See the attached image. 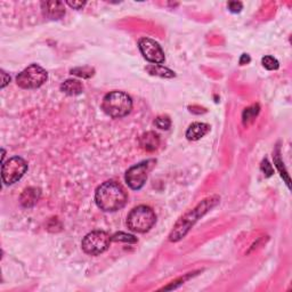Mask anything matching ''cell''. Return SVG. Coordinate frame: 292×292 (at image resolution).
Masks as SVG:
<instances>
[{
	"label": "cell",
	"instance_id": "cell-1",
	"mask_svg": "<svg viewBox=\"0 0 292 292\" xmlns=\"http://www.w3.org/2000/svg\"><path fill=\"white\" fill-rule=\"evenodd\" d=\"M128 195L121 184L107 181L97 187L95 202L99 209L106 213H114L126 206Z\"/></svg>",
	"mask_w": 292,
	"mask_h": 292
},
{
	"label": "cell",
	"instance_id": "cell-2",
	"mask_svg": "<svg viewBox=\"0 0 292 292\" xmlns=\"http://www.w3.org/2000/svg\"><path fill=\"white\" fill-rule=\"evenodd\" d=\"M219 202L218 197H210L203 200L201 203L192 209L190 213H187L184 217L181 218L176 226L174 227L173 232L169 235V240L171 242H177L186 235L187 232L191 230V227L194 225L195 223L199 221V218H201L203 215L207 214L211 208H214Z\"/></svg>",
	"mask_w": 292,
	"mask_h": 292
},
{
	"label": "cell",
	"instance_id": "cell-3",
	"mask_svg": "<svg viewBox=\"0 0 292 292\" xmlns=\"http://www.w3.org/2000/svg\"><path fill=\"white\" fill-rule=\"evenodd\" d=\"M102 109L111 118H123L133 110V99L125 91H110L103 98Z\"/></svg>",
	"mask_w": 292,
	"mask_h": 292
},
{
	"label": "cell",
	"instance_id": "cell-4",
	"mask_svg": "<svg viewBox=\"0 0 292 292\" xmlns=\"http://www.w3.org/2000/svg\"><path fill=\"white\" fill-rule=\"evenodd\" d=\"M155 222L157 215L147 206L136 207L127 216L128 229L136 233H146L154 226Z\"/></svg>",
	"mask_w": 292,
	"mask_h": 292
},
{
	"label": "cell",
	"instance_id": "cell-5",
	"mask_svg": "<svg viewBox=\"0 0 292 292\" xmlns=\"http://www.w3.org/2000/svg\"><path fill=\"white\" fill-rule=\"evenodd\" d=\"M47 71L38 64H31L16 77L17 85L23 89H37L47 81Z\"/></svg>",
	"mask_w": 292,
	"mask_h": 292
},
{
	"label": "cell",
	"instance_id": "cell-6",
	"mask_svg": "<svg viewBox=\"0 0 292 292\" xmlns=\"http://www.w3.org/2000/svg\"><path fill=\"white\" fill-rule=\"evenodd\" d=\"M112 239L106 232L94 231L88 233L81 242L82 250L87 255L98 256L109 249Z\"/></svg>",
	"mask_w": 292,
	"mask_h": 292
},
{
	"label": "cell",
	"instance_id": "cell-7",
	"mask_svg": "<svg viewBox=\"0 0 292 292\" xmlns=\"http://www.w3.org/2000/svg\"><path fill=\"white\" fill-rule=\"evenodd\" d=\"M27 170V163L21 157H13L2 162L1 177L7 185L15 184L21 179Z\"/></svg>",
	"mask_w": 292,
	"mask_h": 292
},
{
	"label": "cell",
	"instance_id": "cell-8",
	"mask_svg": "<svg viewBox=\"0 0 292 292\" xmlns=\"http://www.w3.org/2000/svg\"><path fill=\"white\" fill-rule=\"evenodd\" d=\"M152 163H155L154 160H147V161H143L138 165H135L130 167L126 173V183L131 190H141L142 187L145 185L147 174L151 170Z\"/></svg>",
	"mask_w": 292,
	"mask_h": 292
},
{
	"label": "cell",
	"instance_id": "cell-9",
	"mask_svg": "<svg viewBox=\"0 0 292 292\" xmlns=\"http://www.w3.org/2000/svg\"><path fill=\"white\" fill-rule=\"evenodd\" d=\"M139 50L143 55V57L151 63L162 64L165 62V51L161 46L153 39L142 38L138 41Z\"/></svg>",
	"mask_w": 292,
	"mask_h": 292
},
{
	"label": "cell",
	"instance_id": "cell-10",
	"mask_svg": "<svg viewBox=\"0 0 292 292\" xmlns=\"http://www.w3.org/2000/svg\"><path fill=\"white\" fill-rule=\"evenodd\" d=\"M43 14L51 19H58L65 14L64 5L61 1H43L41 2Z\"/></svg>",
	"mask_w": 292,
	"mask_h": 292
},
{
	"label": "cell",
	"instance_id": "cell-11",
	"mask_svg": "<svg viewBox=\"0 0 292 292\" xmlns=\"http://www.w3.org/2000/svg\"><path fill=\"white\" fill-rule=\"evenodd\" d=\"M210 130L209 125L203 122H194L189 127L186 131V137L189 141H199Z\"/></svg>",
	"mask_w": 292,
	"mask_h": 292
},
{
	"label": "cell",
	"instance_id": "cell-12",
	"mask_svg": "<svg viewBox=\"0 0 292 292\" xmlns=\"http://www.w3.org/2000/svg\"><path fill=\"white\" fill-rule=\"evenodd\" d=\"M40 195H41V192L37 187H27V189L23 191L19 201H21V205L23 207L31 208L38 202Z\"/></svg>",
	"mask_w": 292,
	"mask_h": 292
},
{
	"label": "cell",
	"instance_id": "cell-13",
	"mask_svg": "<svg viewBox=\"0 0 292 292\" xmlns=\"http://www.w3.org/2000/svg\"><path fill=\"white\" fill-rule=\"evenodd\" d=\"M139 144H141L142 149L147 152H153L158 150L160 145V138L159 135L153 133V131H149V133L144 134L141 139H139Z\"/></svg>",
	"mask_w": 292,
	"mask_h": 292
},
{
	"label": "cell",
	"instance_id": "cell-14",
	"mask_svg": "<svg viewBox=\"0 0 292 292\" xmlns=\"http://www.w3.org/2000/svg\"><path fill=\"white\" fill-rule=\"evenodd\" d=\"M61 90L69 96H77L82 93L83 86L79 80L67 79L61 85Z\"/></svg>",
	"mask_w": 292,
	"mask_h": 292
},
{
	"label": "cell",
	"instance_id": "cell-15",
	"mask_svg": "<svg viewBox=\"0 0 292 292\" xmlns=\"http://www.w3.org/2000/svg\"><path fill=\"white\" fill-rule=\"evenodd\" d=\"M146 71L152 75H157V77L161 78H174L175 72L171 71L170 69L160 65V64H151V65L146 66Z\"/></svg>",
	"mask_w": 292,
	"mask_h": 292
},
{
	"label": "cell",
	"instance_id": "cell-16",
	"mask_svg": "<svg viewBox=\"0 0 292 292\" xmlns=\"http://www.w3.org/2000/svg\"><path fill=\"white\" fill-rule=\"evenodd\" d=\"M95 70L93 67L89 66H83V67H75V69L71 70V74L77 75L79 78H83V79H89L94 75Z\"/></svg>",
	"mask_w": 292,
	"mask_h": 292
},
{
	"label": "cell",
	"instance_id": "cell-17",
	"mask_svg": "<svg viewBox=\"0 0 292 292\" xmlns=\"http://www.w3.org/2000/svg\"><path fill=\"white\" fill-rule=\"evenodd\" d=\"M258 113H259L258 105H253V106L248 107V109H246L245 112H243V123L247 125V123L253 121V120L257 117Z\"/></svg>",
	"mask_w": 292,
	"mask_h": 292
},
{
	"label": "cell",
	"instance_id": "cell-18",
	"mask_svg": "<svg viewBox=\"0 0 292 292\" xmlns=\"http://www.w3.org/2000/svg\"><path fill=\"white\" fill-rule=\"evenodd\" d=\"M112 241L114 242H125V243H136L137 242V239H136L134 235L123 233V232H120V233L114 234L113 237H111Z\"/></svg>",
	"mask_w": 292,
	"mask_h": 292
},
{
	"label": "cell",
	"instance_id": "cell-19",
	"mask_svg": "<svg viewBox=\"0 0 292 292\" xmlns=\"http://www.w3.org/2000/svg\"><path fill=\"white\" fill-rule=\"evenodd\" d=\"M262 63L265 69L270 70V71H273V70H278L280 67V63L279 61L273 56H265V57H263L262 59Z\"/></svg>",
	"mask_w": 292,
	"mask_h": 292
},
{
	"label": "cell",
	"instance_id": "cell-20",
	"mask_svg": "<svg viewBox=\"0 0 292 292\" xmlns=\"http://www.w3.org/2000/svg\"><path fill=\"white\" fill-rule=\"evenodd\" d=\"M154 125L160 128V129L167 130L169 129L171 126V120L169 119V117H167V115H160V117L155 119Z\"/></svg>",
	"mask_w": 292,
	"mask_h": 292
},
{
	"label": "cell",
	"instance_id": "cell-21",
	"mask_svg": "<svg viewBox=\"0 0 292 292\" xmlns=\"http://www.w3.org/2000/svg\"><path fill=\"white\" fill-rule=\"evenodd\" d=\"M275 163H277V167H278V169L280 170V173H281V176H282V177L286 178V182L288 184V186H289V184H290L289 183V177H288L287 173H285V171H283V169H285V166H283L282 160H281V158H280L279 151H278V154H275Z\"/></svg>",
	"mask_w": 292,
	"mask_h": 292
},
{
	"label": "cell",
	"instance_id": "cell-22",
	"mask_svg": "<svg viewBox=\"0 0 292 292\" xmlns=\"http://www.w3.org/2000/svg\"><path fill=\"white\" fill-rule=\"evenodd\" d=\"M261 169H262V171L264 173V175L266 176V177H271V176L274 174L273 167H272V165L269 162V160H267V159L263 160V162H262V165H261Z\"/></svg>",
	"mask_w": 292,
	"mask_h": 292
},
{
	"label": "cell",
	"instance_id": "cell-23",
	"mask_svg": "<svg viewBox=\"0 0 292 292\" xmlns=\"http://www.w3.org/2000/svg\"><path fill=\"white\" fill-rule=\"evenodd\" d=\"M242 2L240 1H231L229 2V9L232 11V13H240L242 9Z\"/></svg>",
	"mask_w": 292,
	"mask_h": 292
},
{
	"label": "cell",
	"instance_id": "cell-24",
	"mask_svg": "<svg viewBox=\"0 0 292 292\" xmlns=\"http://www.w3.org/2000/svg\"><path fill=\"white\" fill-rule=\"evenodd\" d=\"M66 3L73 9H81L86 5V1H66Z\"/></svg>",
	"mask_w": 292,
	"mask_h": 292
},
{
	"label": "cell",
	"instance_id": "cell-25",
	"mask_svg": "<svg viewBox=\"0 0 292 292\" xmlns=\"http://www.w3.org/2000/svg\"><path fill=\"white\" fill-rule=\"evenodd\" d=\"M1 78H2V80H1V88H5L6 87V85H8V82L10 81V77L9 75H7L6 74V72L5 71H1Z\"/></svg>",
	"mask_w": 292,
	"mask_h": 292
},
{
	"label": "cell",
	"instance_id": "cell-26",
	"mask_svg": "<svg viewBox=\"0 0 292 292\" xmlns=\"http://www.w3.org/2000/svg\"><path fill=\"white\" fill-rule=\"evenodd\" d=\"M250 61H251V58H250L249 55H248V54H242L241 58H240V64H241V65H246V64H248Z\"/></svg>",
	"mask_w": 292,
	"mask_h": 292
}]
</instances>
